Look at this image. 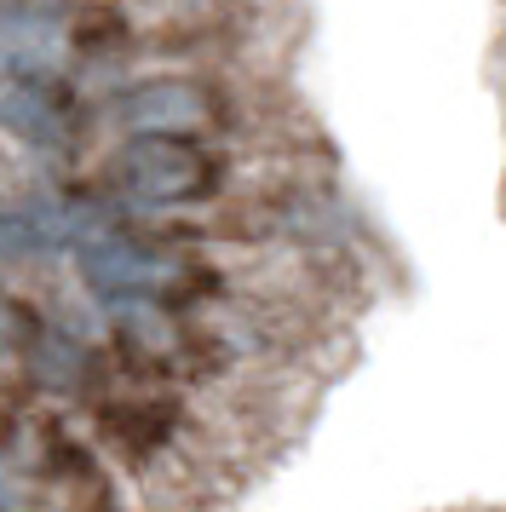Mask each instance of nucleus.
<instances>
[{"instance_id":"f257e3e1","label":"nucleus","mask_w":506,"mask_h":512,"mask_svg":"<svg viewBox=\"0 0 506 512\" xmlns=\"http://www.w3.org/2000/svg\"><path fill=\"white\" fill-rule=\"evenodd\" d=\"M75 271L110 305H173L213 282L202 259L161 231H98L75 248Z\"/></svg>"},{"instance_id":"39448f33","label":"nucleus","mask_w":506,"mask_h":512,"mask_svg":"<svg viewBox=\"0 0 506 512\" xmlns=\"http://www.w3.org/2000/svg\"><path fill=\"white\" fill-rule=\"evenodd\" d=\"M219 104L213 87L190 81V75H156V81H138L133 93H121V121L133 133H190L202 139V127H213Z\"/></svg>"},{"instance_id":"7ed1b4c3","label":"nucleus","mask_w":506,"mask_h":512,"mask_svg":"<svg viewBox=\"0 0 506 512\" xmlns=\"http://www.w3.org/2000/svg\"><path fill=\"white\" fill-rule=\"evenodd\" d=\"M98 236V208L81 196L64 202H18V208H0V259L6 265H29V259H52L64 248H81Z\"/></svg>"},{"instance_id":"423d86ee","label":"nucleus","mask_w":506,"mask_h":512,"mask_svg":"<svg viewBox=\"0 0 506 512\" xmlns=\"http://www.w3.org/2000/svg\"><path fill=\"white\" fill-rule=\"evenodd\" d=\"M69 64V35L46 6H0V75L58 81Z\"/></svg>"},{"instance_id":"f03ea898","label":"nucleus","mask_w":506,"mask_h":512,"mask_svg":"<svg viewBox=\"0 0 506 512\" xmlns=\"http://www.w3.org/2000/svg\"><path fill=\"white\" fill-rule=\"evenodd\" d=\"M225 167L190 133H133L110 162V190L144 208H184L219 196Z\"/></svg>"},{"instance_id":"20e7f679","label":"nucleus","mask_w":506,"mask_h":512,"mask_svg":"<svg viewBox=\"0 0 506 512\" xmlns=\"http://www.w3.org/2000/svg\"><path fill=\"white\" fill-rule=\"evenodd\" d=\"M0 127L29 150H69L81 139V110L64 93V81L0 75Z\"/></svg>"}]
</instances>
